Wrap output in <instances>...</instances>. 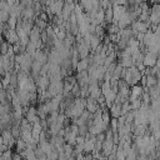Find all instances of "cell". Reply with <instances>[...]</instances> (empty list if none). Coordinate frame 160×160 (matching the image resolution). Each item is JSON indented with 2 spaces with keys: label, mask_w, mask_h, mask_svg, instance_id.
<instances>
[{
  "label": "cell",
  "mask_w": 160,
  "mask_h": 160,
  "mask_svg": "<svg viewBox=\"0 0 160 160\" xmlns=\"http://www.w3.org/2000/svg\"><path fill=\"white\" fill-rule=\"evenodd\" d=\"M74 6H75V2L74 1H71V0L70 1H64V6L61 9V19L64 21H68L69 20V16L72 12Z\"/></svg>",
  "instance_id": "obj_1"
},
{
  "label": "cell",
  "mask_w": 160,
  "mask_h": 160,
  "mask_svg": "<svg viewBox=\"0 0 160 160\" xmlns=\"http://www.w3.org/2000/svg\"><path fill=\"white\" fill-rule=\"evenodd\" d=\"M158 62V56L150 52H145L144 59H142V65L145 68H154Z\"/></svg>",
  "instance_id": "obj_2"
},
{
  "label": "cell",
  "mask_w": 160,
  "mask_h": 160,
  "mask_svg": "<svg viewBox=\"0 0 160 160\" xmlns=\"http://www.w3.org/2000/svg\"><path fill=\"white\" fill-rule=\"evenodd\" d=\"M85 110L89 111L90 114H95L98 110H100V108H99L95 99H91L90 96H88L85 99Z\"/></svg>",
  "instance_id": "obj_3"
},
{
  "label": "cell",
  "mask_w": 160,
  "mask_h": 160,
  "mask_svg": "<svg viewBox=\"0 0 160 160\" xmlns=\"http://www.w3.org/2000/svg\"><path fill=\"white\" fill-rule=\"evenodd\" d=\"M120 106L119 104H112L110 108H109V114H110V118L111 119H118L119 116H121L120 114Z\"/></svg>",
  "instance_id": "obj_4"
},
{
  "label": "cell",
  "mask_w": 160,
  "mask_h": 160,
  "mask_svg": "<svg viewBox=\"0 0 160 160\" xmlns=\"http://www.w3.org/2000/svg\"><path fill=\"white\" fill-rule=\"evenodd\" d=\"M88 68H89V61H88V58H85V59H80V60L78 61V65H76L75 71H76V72H80V71H86V70H88Z\"/></svg>",
  "instance_id": "obj_5"
},
{
  "label": "cell",
  "mask_w": 160,
  "mask_h": 160,
  "mask_svg": "<svg viewBox=\"0 0 160 160\" xmlns=\"http://www.w3.org/2000/svg\"><path fill=\"white\" fill-rule=\"evenodd\" d=\"M94 144L95 142H92L90 140H85L84 146H82V154H91L94 151Z\"/></svg>",
  "instance_id": "obj_6"
},
{
  "label": "cell",
  "mask_w": 160,
  "mask_h": 160,
  "mask_svg": "<svg viewBox=\"0 0 160 160\" xmlns=\"http://www.w3.org/2000/svg\"><path fill=\"white\" fill-rule=\"evenodd\" d=\"M15 149H16V154H20L21 151H24L26 149V144L19 138L15 140Z\"/></svg>",
  "instance_id": "obj_7"
},
{
  "label": "cell",
  "mask_w": 160,
  "mask_h": 160,
  "mask_svg": "<svg viewBox=\"0 0 160 160\" xmlns=\"http://www.w3.org/2000/svg\"><path fill=\"white\" fill-rule=\"evenodd\" d=\"M62 150H64V155H65L66 160H68L69 158L74 156V155H72V150H74V148H72V146H70V145H68L66 142L64 144V146H62Z\"/></svg>",
  "instance_id": "obj_8"
},
{
  "label": "cell",
  "mask_w": 160,
  "mask_h": 160,
  "mask_svg": "<svg viewBox=\"0 0 160 160\" xmlns=\"http://www.w3.org/2000/svg\"><path fill=\"white\" fill-rule=\"evenodd\" d=\"M159 79H156L154 75H148L146 76V88H151V86H154V85H156L159 81H158Z\"/></svg>",
  "instance_id": "obj_9"
},
{
  "label": "cell",
  "mask_w": 160,
  "mask_h": 160,
  "mask_svg": "<svg viewBox=\"0 0 160 160\" xmlns=\"http://www.w3.org/2000/svg\"><path fill=\"white\" fill-rule=\"evenodd\" d=\"M130 110L131 109H130V102L129 101H125V102L121 104V106H120V114H121V116H125Z\"/></svg>",
  "instance_id": "obj_10"
},
{
  "label": "cell",
  "mask_w": 160,
  "mask_h": 160,
  "mask_svg": "<svg viewBox=\"0 0 160 160\" xmlns=\"http://www.w3.org/2000/svg\"><path fill=\"white\" fill-rule=\"evenodd\" d=\"M10 132H11V136H12L15 140L19 139V138H20V128H19V125H11Z\"/></svg>",
  "instance_id": "obj_11"
},
{
  "label": "cell",
  "mask_w": 160,
  "mask_h": 160,
  "mask_svg": "<svg viewBox=\"0 0 160 160\" xmlns=\"http://www.w3.org/2000/svg\"><path fill=\"white\" fill-rule=\"evenodd\" d=\"M16 21H18V19H15V18H9V20L6 21V25H8V28L9 29H11V30H15V28H16Z\"/></svg>",
  "instance_id": "obj_12"
},
{
  "label": "cell",
  "mask_w": 160,
  "mask_h": 160,
  "mask_svg": "<svg viewBox=\"0 0 160 160\" xmlns=\"http://www.w3.org/2000/svg\"><path fill=\"white\" fill-rule=\"evenodd\" d=\"M9 18H10V15H9V12H8V11L0 10V22L6 24V21L9 20Z\"/></svg>",
  "instance_id": "obj_13"
},
{
  "label": "cell",
  "mask_w": 160,
  "mask_h": 160,
  "mask_svg": "<svg viewBox=\"0 0 160 160\" xmlns=\"http://www.w3.org/2000/svg\"><path fill=\"white\" fill-rule=\"evenodd\" d=\"M8 50H9V44L4 40V41L0 44V55H6V54H8Z\"/></svg>",
  "instance_id": "obj_14"
},
{
  "label": "cell",
  "mask_w": 160,
  "mask_h": 160,
  "mask_svg": "<svg viewBox=\"0 0 160 160\" xmlns=\"http://www.w3.org/2000/svg\"><path fill=\"white\" fill-rule=\"evenodd\" d=\"M88 96H89V88H88V85L81 86L80 88V98L81 99H86Z\"/></svg>",
  "instance_id": "obj_15"
},
{
  "label": "cell",
  "mask_w": 160,
  "mask_h": 160,
  "mask_svg": "<svg viewBox=\"0 0 160 160\" xmlns=\"http://www.w3.org/2000/svg\"><path fill=\"white\" fill-rule=\"evenodd\" d=\"M125 154H124V151H122V149L121 148H118V150H116V152H115V160H125Z\"/></svg>",
  "instance_id": "obj_16"
},
{
  "label": "cell",
  "mask_w": 160,
  "mask_h": 160,
  "mask_svg": "<svg viewBox=\"0 0 160 160\" xmlns=\"http://www.w3.org/2000/svg\"><path fill=\"white\" fill-rule=\"evenodd\" d=\"M78 135H79V136H82V138H85V136L88 135V126H86V125L79 126V130H78Z\"/></svg>",
  "instance_id": "obj_17"
},
{
  "label": "cell",
  "mask_w": 160,
  "mask_h": 160,
  "mask_svg": "<svg viewBox=\"0 0 160 160\" xmlns=\"http://www.w3.org/2000/svg\"><path fill=\"white\" fill-rule=\"evenodd\" d=\"M58 158H59V154L56 150H52L46 155V160H58Z\"/></svg>",
  "instance_id": "obj_18"
},
{
  "label": "cell",
  "mask_w": 160,
  "mask_h": 160,
  "mask_svg": "<svg viewBox=\"0 0 160 160\" xmlns=\"http://www.w3.org/2000/svg\"><path fill=\"white\" fill-rule=\"evenodd\" d=\"M1 158H2L4 160H12V151H11L10 149H8L6 151H4V152H2Z\"/></svg>",
  "instance_id": "obj_19"
},
{
  "label": "cell",
  "mask_w": 160,
  "mask_h": 160,
  "mask_svg": "<svg viewBox=\"0 0 160 160\" xmlns=\"http://www.w3.org/2000/svg\"><path fill=\"white\" fill-rule=\"evenodd\" d=\"M75 142H76V145H79V146H84V142H85V138H82V136H76V139H75Z\"/></svg>",
  "instance_id": "obj_20"
},
{
  "label": "cell",
  "mask_w": 160,
  "mask_h": 160,
  "mask_svg": "<svg viewBox=\"0 0 160 160\" xmlns=\"http://www.w3.org/2000/svg\"><path fill=\"white\" fill-rule=\"evenodd\" d=\"M12 160H24V159H22V158H20V155L15 152V154H12Z\"/></svg>",
  "instance_id": "obj_21"
},
{
  "label": "cell",
  "mask_w": 160,
  "mask_h": 160,
  "mask_svg": "<svg viewBox=\"0 0 160 160\" xmlns=\"http://www.w3.org/2000/svg\"><path fill=\"white\" fill-rule=\"evenodd\" d=\"M135 160H146V156H142V155H138Z\"/></svg>",
  "instance_id": "obj_22"
},
{
  "label": "cell",
  "mask_w": 160,
  "mask_h": 160,
  "mask_svg": "<svg viewBox=\"0 0 160 160\" xmlns=\"http://www.w3.org/2000/svg\"><path fill=\"white\" fill-rule=\"evenodd\" d=\"M2 89V86H1V76H0V90Z\"/></svg>",
  "instance_id": "obj_23"
},
{
  "label": "cell",
  "mask_w": 160,
  "mask_h": 160,
  "mask_svg": "<svg viewBox=\"0 0 160 160\" xmlns=\"http://www.w3.org/2000/svg\"><path fill=\"white\" fill-rule=\"evenodd\" d=\"M2 145V140H1V138H0V146Z\"/></svg>",
  "instance_id": "obj_24"
},
{
  "label": "cell",
  "mask_w": 160,
  "mask_h": 160,
  "mask_svg": "<svg viewBox=\"0 0 160 160\" xmlns=\"http://www.w3.org/2000/svg\"><path fill=\"white\" fill-rule=\"evenodd\" d=\"M1 155H2V151H1V150H0V156H1Z\"/></svg>",
  "instance_id": "obj_25"
},
{
  "label": "cell",
  "mask_w": 160,
  "mask_h": 160,
  "mask_svg": "<svg viewBox=\"0 0 160 160\" xmlns=\"http://www.w3.org/2000/svg\"><path fill=\"white\" fill-rule=\"evenodd\" d=\"M0 134H1V129H0Z\"/></svg>",
  "instance_id": "obj_26"
}]
</instances>
